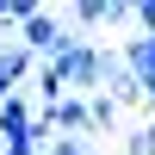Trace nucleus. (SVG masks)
<instances>
[{
	"mask_svg": "<svg viewBox=\"0 0 155 155\" xmlns=\"http://www.w3.org/2000/svg\"><path fill=\"white\" fill-rule=\"evenodd\" d=\"M124 149H130V155H155V118L143 124V130H130V137H124Z\"/></svg>",
	"mask_w": 155,
	"mask_h": 155,
	"instance_id": "obj_10",
	"label": "nucleus"
},
{
	"mask_svg": "<svg viewBox=\"0 0 155 155\" xmlns=\"http://www.w3.org/2000/svg\"><path fill=\"white\" fill-rule=\"evenodd\" d=\"M37 118H44L50 130H62V137H87V130H93V118H87V99H81V93H68V99H56V106H44Z\"/></svg>",
	"mask_w": 155,
	"mask_h": 155,
	"instance_id": "obj_4",
	"label": "nucleus"
},
{
	"mask_svg": "<svg viewBox=\"0 0 155 155\" xmlns=\"http://www.w3.org/2000/svg\"><path fill=\"white\" fill-rule=\"evenodd\" d=\"M31 124H37V112H31V99H25V93H12L6 106H0V137H6V143H25Z\"/></svg>",
	"mask_w": 155,
	"mask_h": 155,
	"instance_id": "obj_5",
	"label": "nucleus"
},
{
	"mask_svg": "<svg viewBox=\"0 0 155 155\" xmlns=\"http://www.w3.org/2000/svg\"><path fill=\"white\" fill-rule=\"evenodd\" d=\"M130 19H137V25L155 37V0H130Z\"/></svg>",
	"mask_w": 155,
	"mask_h": 155,
	"instance_id": "obj_12",
	"label": "nucleus"
},
{
	"mask_svg": "<svg viewBox=\"0 0 155 155\" xmlns=\"http://www.w3.org/2000/svg\"><path fill=\"white\" fill-rule=\"evenodd\" d=\"M149 50H155V37H149Z\"/></svg>",
	"mask_w": 155,
	"mask_h": 155,
	"instance_id": "obj_15",
	"label": "nucleus"
},
{
	"mask_svg": "<svg viewBox=\"0 0 155 155\" xmlns=\"http://www.w3.org/2000/svg\"><path fill=\"white\" fill-rule=\"evenodd\" d=\"M50 155H93L87 137H50Z\"/></svg>",
	"mask_w": 155,
	"mask_h": 155,
	"instance_id": "obj_11",
	"label": "nucleus"
},
{
	"mask_svg": "<svg viewBox=\"0 0 155 155\" xmlns=\"http://www.w3.org/2000/svg\"><path fill=\"white\" fill-rule=\"evenodd\" d=\"M12 93H19V87H12V81H6V68H0V106H6Z\"/></svg>",
	"mask_w": 155,
	"mask_h": 155,
	"instance_id": "obj_14",
	"label": "nucleus"
},
{
	"mask_svg": "<svg viewBox=\"0 0 155 155\" xmlns=\"http://www.w3.org/2000/svg\"><path fill=\"white\" fill-rule=\"evenodd\" d=\"M0 68H6V81H12V87H19L25 74H37V56H31L25 44H0Z\"/></svg>",
	"mask_w": 155,
	"mask_h": 155,
	"instance_id": "obj_6",
	"label": "nucleus"
},
{
	"mask_svg": "<svg viewBox=\"0 0 155 155\" xmlns=\"http://www.w3.org/2000/svg\"><path fill=\"white\" fill-rule=\"evenodd\" d=\"M99 87H106L118 106L143 99V87H137V74H130V62H124V50H99Z\"/></svg>",
	"mask_w": 155,
	"mask_h": 155,
	"instance_id": "obj_3",
	"label": "nucleus"
},
{
	"mask_svg": "<svg viewBox=\"0 0 155 155\" xmlns=\"http://www.w3.org/2000/svg\"><path fill=\"white\" fill-rule=\"evenodd\" d=\"M118 99H112V93H93V99H87V118H93V130H112V124H118Z\"/></svg>",
	"mask_w": 155,
	"mask_h": 155,
	"instance_id": "obj_7",
	"label": "nucleus"
},
{
	"mask_svg": "<svg viewBox=\"0 0 155 155\" xmlns=\"http://www.w3.org/2000/svg\"><path fill=\"white\" fill-rule=\"evenodd\" d=\"M106 12H112V0H74V25H106Z\"/></svg>",
	"mask_w": 155,
	"mask_h": 155,
	"instance_id": "obj_9",
	"label": "nucleus"
},
{
	"mask_svg": "<svg viewBox=\"0 0 155 155\" xmlns=\"http://www.w3.org/2000/svg\"><path fill=\"white\" fill-rule=\"evenodd\" d=\"M50 68L62 74V87H99V44H87V37H74L62 56H50Z\"/></svg>",
	"mask_w": 155,
	"mask_h": 155,
	"instance_id": "obj_1",
	"label": "nucleus"
},
{
	"mask_svg": "<svg viewBox=\"0 0 155 155\" xmlns=\"http://www.w3.org/2000/svg\"><path fill=\"white\" fill-rule=\"evenodd\" d=\"M19 44L31 50V56H44V62H50V56H62V50H68L74 37H68V31L56 25V12H37L31 25H19Z\"/></svg>",
	"mask_w": 155,
	"mask_h": 155,
	"instance_id": "obj_2",
	"label": "nucleus"
},
{
	"mask_svg": "<svg viewBox=\"0 0 155 155\" xmlns=\"http://www.w3.org/2000/svg\"><path fill=\"white\" fill-rule=\"evenodd\" d=\"M0 155H37V137H25V143H0Z\"/></svg>",
	"mask_w": 155,
	"mask_h": 155,
	"instance_id": "obj_13",
	"label": "nucleus"
},
{
	"mask_svg": "<svg viewBox=\"0 0 155 155\" xmlns=\"http://www.w3.org/2000/svg\"><path fill=\"white\" fill-rule=\"evenodd\" d=\"M37 93H44V106H56V99H68V87H62V74L50 68V62H37Z\"/></svg>",
	"mask_w": 155,
	"mask_h": 155,
	"instance_id": "obj_8",
	"label": "nucleus"
}]
</instances>
